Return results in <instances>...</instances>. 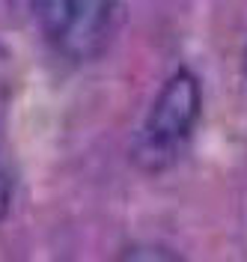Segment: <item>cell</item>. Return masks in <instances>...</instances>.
<instances>
[{"label": "cell", "instance_id": "1", "mask_svg": "<svg viewBox=\"0 0 247 262\" xmlns=\"http://www.w3.org/2000/svg\"><path fill=\"white\" fill-rule=\"evenodd\" d=\"M39 33L60 57L89 63L116 39L125 0H30Z\"/></svg>", "mask_w": 247, "mask_h": 262}, {"label": "cell", "instance_id": "2", "mask_svg": "<svg viewBox=\"0 0 247 262\" xmlns=\"http://www.w3.org/2000/svg\"><path fill=\"white\" fill-rule=\"evenodd\" d=\"M203 90L191 69H176L149 107L134 143V158L146 170H164L179 158L199 122Z\"/></svg>", "mask_w": 247, "mask_h": 262}, {"label": "cell", "instance_id": "3", "mask_svg": "<svg viewBox=\"0 0 247 262\" xmlns=\"http://www.w3.org/2000/svg\"><path fill=\"white\" fill-rule=\"evenodd\" d=\"M116 262H185V259L164 245H131L122 250V256Z\"/></svg>", "mask_w": 247, "mask_h": 262}, {"label": "cell", "instance_id": "4", "mask_svg": "<svg viewBox=\"0 0 247 262\" xmlns=\"http://www.w3.org/2000/svg\"><path fill=\"white\" fill-rule=\"evenodd\" d=\"M12 167H9V158H6V149L0 143V217H6L9 206H12Z\"/></svg>", "mask_w": 247, "mask_h": 262}, {"label": "cell", "instance_id": "5", "mask_svg": "<svg viewBox=\"0 0 247 262\" xmlns=\"http://www.w3.org/2000/svg\"><path fill=\"white\" fill-rule=\"evenodd\" d=\"M244 69H247V57H244Z\"/></svg>", "mask_w": 247, "mask_h": 262}]
</instances>
